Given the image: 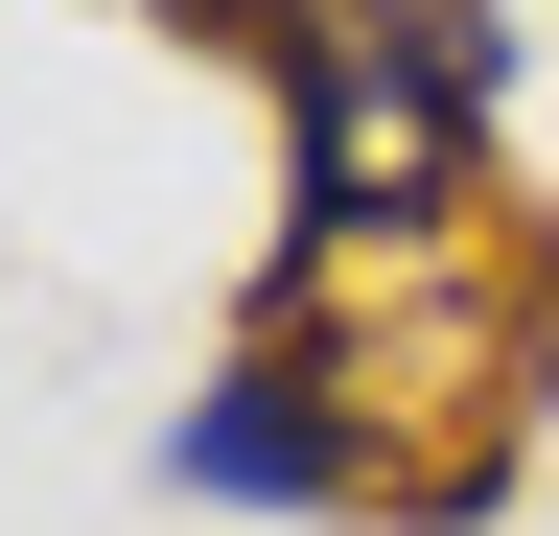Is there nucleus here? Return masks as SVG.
I'll list each match as a JSON object with an SVG mask.
<instances>
[{
	"label": "nucleus",
	"instance_id": "1",
	"mask_svg": "<svg viewBox=\"0 0 559 536\" xmlns=\"http://www.w3.org/2000/svg\"><path fill=\"white\" fill-rule=\"evenodd\" d=\"M280 117H304V257L443 234V187L489 141V0H326L304 71H280Z\"/></svg>",
	"mask_w": 559,
	"mask_h": 536
},
{
	"label": "nucleus",
	"instance_id": "2",
	"mask_svg": "<svg viewBox=\"0 0 559 536\" xmlns=\"http://www.w3.org/2000/svg\"><path fill=\"white\" fill-rule=\"evenodd\" d=\"M164 490H210V513H349V490H373V443L326 420L304 350H257V373H210L187 420H164Z\"/></svg>",
	"mask_w": 559,
	"mask_h": 536
}]
</instances>
